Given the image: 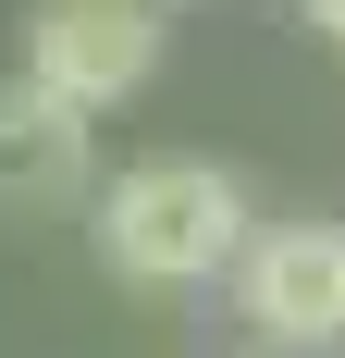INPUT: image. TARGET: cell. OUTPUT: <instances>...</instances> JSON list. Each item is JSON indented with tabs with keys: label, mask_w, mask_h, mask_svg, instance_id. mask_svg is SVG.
Returning a JSON list of instances; mask_svg holds the SVG:
<instances>
[{
	"label": "cell",
	"mask_w": 345,
	"mask_h": 358,
	"mask_svg": "<svg viewBox=\"0 0 345 358\" xmlns=\"http://www.w3.org/2000/svg\"><path fill=\"white\" fill-rule=\"evenodd\" d=\"M99 259L124 285H222L247 259V185L222 161H136V173H111Z\"/></svg>",
	"instance_id": "1"
},
{
	"label": "cell",
	"mask_w": 345,
	"mask_h": 358,
	"mask_svg": "<svg viewBox=\"0 0 345 358\" xmlns=\"http://www.w3.org/2000/svg\"><path fill=\"white\" fill-rule=\"evenodd\" d=\"M235 309L272 358H333L345 346V222H272L235 259Z\"/></svg>",
	"instance_id": "2"
},
{
	"label": "cell",
	"mask_w": 345,
	"mask_h": 358,
	"mask_svg": "<svg viewBox=\"0 0 345 358\" xmlns=\"http://www.w3.org/2000/svg\"><path fill=\"white\" fill-rule=\"evenodd\" d=\"M25 74L62 87L74 111H111L161 74V0H37L25 13Z\"/></svg>",
	"instance_id": "3"
},
{
	"label": "cell",
	"mask_w": 345,
	"mask_h": 358,
	"mask_svg": "<svg viewBox=\"0 0 345 358\" xmlns=\"http://www.w3.org/2000/svg\"><path fill=\"white\" fill-rule=\"evenodd\" d=\"M87 124H99V111H74L62 87L13 74V87H0V210L74 198V185H87Z\"/></svg>",
	"instance_id": "4"
},
{
	"label": "cell",
	"mask_w": 345,
	"mask_h": 358,
	"mask_svg": "<svg viewBox=\"0 0 345 358\" xmlns=\"http://www.w3.org/2000/svg\"><path fill=\"white\" fill-rule=\"evenodd\" d=\"M296 13H309V25H321V37L345 50V0H296Z\"/></svg>",
	"instance_id": "5"
},
{
	"label": "cell",
	"mask_w": 345,
	"mask_h": 358,
	"mask_svg": "<svg viewBox=\"0 0 345 358\" xmlns=\"http://www.w3.org/2000/svg\"><path fill=\"white\" fill-rule=\"evenodd\" d=\"M259 358H272V346H259Z\"/></svg>",
	"instance_id": "6"
}]
</instances>
